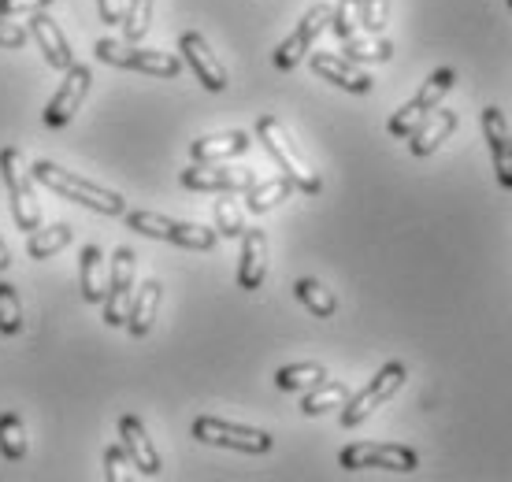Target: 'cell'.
<instances>
[{"label": "cell", "mask_w": 512, "mask_h": 482, "mask_svg": "<svg viewBox=\"0 0 512 482\" xmlns=\"http://www.w3.org/2000/svg\"><path fill=\"white\" fill-rule=\"evenodd\" d=\"M90 86H93L90 67H86V64H71V67H67L64 82L56 86L52 101L45 104V123H49V127H67V123L75 119L78 108H82V101H86Z\"/></svg>", "instance_id": "obj_13"}, {"label": "cell", "mask_w": 512, "mask_h": 482, "mask_svg": "<svg viewBox=\"0 0 512 482\" xmlns=\"http://www.w3.org/2000/svg\"><path fill=\"white\" fill-rule=\"evenodd\" d=\"M97 60L108 67H123V71H141V75L153 78H179L182 75V60L175 52H160V49H138V45H123V41L101 38L97 41Z\"/></svg>", "instance_id": "obj_5"}, {"label": "cell", "mask_w": 512, "mask_h": 482, "mask_svg": "<svg viewBox=\"0 0 512 482\" xmlns=\"http://www.w3.org/2000/svg\"><path fill=\"white\" fill-rule=\"evenodd\" d=\"M256 138L264 141V149H268V156L279 164V171L290 182H294L297 190L308 193V197H316V193L323 190V178L320 171L308 164V156L297 149V141L290 138V130L282 127L275 115H260L256 119Z\"/></svg>", "instance_id": "obj_2"}, {"label": "cell", "mask_w": 512, "mask_h": 482, "mask_svg": "<svg viewBox=\"0 0 512 482\" xmlns=\"http://www.w3.org/2000/svg\"><path fill=\"white\" fill-rule=\"evenodd\" d=\"M179 52H182V60H186V67L197 75V82H201L208 93H223V89H227V67L219 64L216 52L208 49V41L201 38L197 30H186V34H182Z\"/></svg>", "instance_id": "obj_14"}, {"label": "cell", "mask_w": 512, "mask_h": 482, "mask_svg": "<svg viewBox=\"0 0 512 482\" xmlns=\"http://www.w3.org/2000/svg\"><path fill=\"white\" fill-rule=\"evenodd\" d=\"M216 230H219V238H238L242 241V234H245V219H242V208L234 201H216Z\"/></svg>", "instance_id": "obj_34"}, {"label": "cell", "mask_w": 512, "mask_h": 482, "mask_svg": "<svg viewBox=\"0 0 512 482\" xmlns=\"http://www.w3.org/2000/svg\"><path fill=\"white\" fill-rule=\"evenodd\" d=\"M294 293H297V301L312 312V316H320V319H331L334 312H338V301H334V293L323 286V282L316 279H297L294 282Z\"/></svg>", "instance_id": "obj_29"}, {"label": "cell", "mask_w": 512, "mask_h": 482, "mask_svg": "<svg viewBox=\"0 0 512 482\" xmlns=\"http://www.w3.org/2000/svg\"><path fill=\"white\" fill-rule=\"evenodd\" d=\"M0 453H4V460L26 457V427L15 412H4V416H0Z\"/></svg>", "instance_id": "obj_30"}, {"label": "cell", "mask_w": 512, "mask_h": 482, "mask_svg": "<svg viewBox=\"0 0 512 482\" xmlns=\"http://www.w3.org/2000/svg\"><path fill=\"white\" fill-rule=\"evenodd\" d=\"M67 245H71V227L67 223H52V227H38L34 234H26V256L30 260H49Z\"/></svg>", "instance_id": "obj_26"}, {"label": "cell", "mask_w": 512, "mask_h": 482, "mask_svg": "<svg viewBox=\"0 0 512 482\" xmlns=\"http://www.w3.org/2000/svg\"><path fill=\"white\" fill-rule=\"evenodd\" d=\"M26 30H30V38L38 41V49L45 52V64L56 67V71H67V67L75 64V52H71V41L64 38V30L56 26V19L45 12H30L26 19Z\"/></svg>", "instance_id": "obj_17"}, {"label": "cell", "mask_w": 512, "mask_h": 482, "mask_svg": "<svg viewBox=\"0 0 512 482\" xmlns=\"http://www.w3.org/2000/svg\"><path fill=\"white\" fill-rule=\"evenodd\" d=\"M78 279H82V301L86 305H104V297H108V267H104L101 245H82Z\"/></svg>", "instance_id": "obj_21"}, {"label": "cell", "mask_w": 512, "mask_h": 482, "mask_svg": "<svg viewBox=\"0 0 512 482\" xmlns=\"http://www.w3.org/2000/svg\"><path fill=\"white\" fill-rule=\"evenodd\" d=\"M160 297H164V286L156 279H145L134 293V301H130V312H127V330L134 338H145L156 323V312H160Z\"/></svg>", "instance_id": "obj_23"}, {"label": "cell", "mask_w": 512, "mask_h": 482, "mask_svg": "<svg viewBox=\"0 0 512 482\" xmlns=\"http://www.w3.org/2000/svg\"><path fill=\"white\" fill-rule=\"evenodd\" d=\"M509 8H512V0H509Z\"/></svg>", "instance_id": "obj_41"}, {"label": "cell", "mask_w": 512, "mask_h": 482, "mask_svg": "<svg viewBox=\"0 0 512 482\" xmlns=\"http://www.w3.org/2000/svg\"><path fill=\"white\" fill-rule=\"evenodd\" d=\"M338 464L346 471L360 468H383V471H416L420 468V453L412 445H394V442H357L346 445Z\"/></svg>", "instance_id": "obj_9"}, {"label": "cell", "mask_w": 512, "mask_h": 482, "mask_svg": "<svg viewBox=\"0 0 512 482\" xmlns=\"http://www.w3.org/2000/svg\"><path fill=\"white\" fill-rule=\"evenodd\" d=\"M331 19H334L331 4H312V8L301 15V23L294 26V34L275 49V67H279V71H294V67L305 60V52L316 45V38L331 26Z\"/></svg>", "instance_id": "obj_11"}, {"label": "cell", "mask_w": 512, "mask_h": 482, "mask_svg": "<svg viewBox=\"0 0 512 482\" xmlns=\"http://www.w3.org/2000/svg\"><path fill=\"white\" fill-rule=\"evenodd\" d=\"M12 267V249H8V241L0 238V271H8Z\"/></svg>", "instance_id": "obj_40"}, {"label": "cell", "mask_w": 512, "mask_h": 482, "mask_svg": "<svg viewBox=\"0 0 512 482\" xmlns=\"http://www.w3.org/2000/svg\"><path fill=\"white\" fill-rule=\"evenodd\" d=\"M479 123H483V141L490 145V156H494L498 182L505 190H512V130L505 123V112L490 104V108H483Z\"/></svg>", "instance_id": "obj_15"}, {"label": "cell", "mask_w": 512, "mask_h": 482, "mask_svg": "<svg viewBox=\"0 0 512 482\" xmlns=\"http://www.w3.org/2000/svg\"><path fill=\"white\" fill-rule=\"evenodd\" d=\"M405 375H409V371H405V364H401V360H390V364H383V368H379V375H375V379H368V386H364L360 394H353L346 405H342V427H346V431L360 427L364 419L372 416L375 408H383L386 401H390V397L405 386Z\"/></svg>", "instance_id": "obj_7"}, {"label": "cell", "mask_w": 512, "mask_h": 482, "mask_svg": "<svg viewBox=\"0 0 512 482\" xmlns=\"http://www.w3.org/2000/svg\"><path fill=\"white\" fill-rule=\"evenodd\" d=\"M294 190H297V186L286 175L268 178V182H256L253 190H245V208H249V212H256V216H264V212H271L275 204L290 201V193H294Z\"/></svg>", "instance_id": "obj_24"}, {"label": "cell", "mask_w": 512, "mask_h": 482, "mask_svg": "<svg viewBox=\"0 0 512 482\" xmlns=\"http://www.w3.org/2000/svg\"><path fill=\"white\" fill-rule=\"evenodd\" d=\"M97 12H101V23L119 26L127 19V0H97Z\"/></svg>", "instance_id": "obj_39"}, {"label": "cell", "mask_w": 512, "mask_h": 482, "mask_svg": "<svg viewBox=\"0 0 512 482\" xmlns=\"http://www.w3.org/2000/svg\"><path fill=\"white\" fill-rule=\"evenodd\" d=\"M386 19H390V0H364V8H360V26H364L368 34H383Z\"/></svg>", "instance_id": "obj_36"}, {"label": "cell", "mask_w": 512, "mask_h": 482, "mask_svg": "<svg viewBox=\"0 0 512 482\" xmlns=\"http://www.w3.org/2000/svg\"><path fill=\"white\" fill-rule=\"evenodd\" d=\"M134 267H138L134 249L119 245L112 253V267H108V297H104V323L108 327H127V312L134 301Z\"/></svg>", "instance_id": "obj_10"}, {"label": "cell", "mask_w": 512, "mask_h": 482, "mask_svg": "<svg viewBox=\"0 0 512 482\" xmlns=\"http://www.w3.org/2000/svg\"><path fill=\"white\" fill-rule=\"evenodd\" d=\"M342 52H346V60H353V64H386L394 56V41L379 38V34H372V38L353 34V38L342 41Z\"/></svg>", "instance_id": "obj_27"}, {"label": "cell", "mask_w": 512, "mask_h": 482, "mask_svg": "<svg viewBox=\"0 0 512 482\" xmlns=\"http://www.w3.org/2000/svg\"><path fill=\"white\" fill-rule=\"evenodd\" d=\"M127 468H134V460H130V453L123 449V442L119 445H108L104 449V479L108 482H127L134 479Z\"/></svg>", "instance_id": "obj_35"}, {"label": "cell", "mask_w": 512, "mask_h": 482, "mask_svg": "<svg viewBox=\"0 0 512 482\" xmlns=\"http://www.w3.org/2000/svg\"><path fill=\"white\" fill-rule=\"evenodd\" d=\"M26 38H30V30L8 23V15H0V49H23Z\"/></svg>", "instance_id": "obj_37"}, {"label": "cell", "mask_w": 512, "mask_h": 482, "mask_svg": "<svg viewBox=\"0 0 512 482\" xmlns=\"http://www.w3.org/2000/svg\"><path fill=\"white\" fill-rule=\"evenodd\" d=\"M360 8H364V0H338V8H334V19H331V30L334 38H353L360 26Z\"/></svg>", "instance_id": "obj_33"}, {"label": "cell", "mask_w": 512, "mask_h": 482, "mask_svg": "<svg viewBox=\"0 0 512 482\" xmlns=\"http://www.w3.org/2000/svg\"><path fill=\"white\" fill-rule=\"evenodd\" d=\"M127 227L145 234V238L171 241L179 249H193V253H208L216 249L219 230L201 227V223H182V219H167L160 212H127Z\"/></svg>", "instance_id": "obj_4"}, {"label": "cell", "mask_w": 512, "mask_h": 482, "mask_svg": "<svg viewBox=\"0 0 512 482\" xmlns=\"http://www.w3.org/2000/svg\"><path fill=\"white\" fill-rule=\"evenodd\" d=\"M119 442H123V449L130 453L138 475H145V479L160 475V468H164V464H160V453H156L153 438H149V431H145V423H141L138 416L119 419Z\"/></svg>", "instance_id": "obj_18"}, {"label": "cell", "mask_w": 512, "mask_h": 482, "mask_svg": "<svg viewBox=\"0 0 512 482\" xmlns=\"http://www.w3.org/2000/svg\"><path fill=\"white\" fill-rule=\"evenodd\" d=\"M52 0H0V15H30L45 12Z\"/></svg>", "instance_id": "obj_38"}, {"label": "cell", "mask_w": 512, "mask_h": 482, "mask_svg": "<svg viewBox=\"0 0 512 482\" xmlns=\"http://www.w3.org/2000/svg\"><path fill=\"white\" fill-rule=\"evenodd\" d=\"M308 67H312V75H320L323 82H334L338 89H346V93H372V75H364L353 60H346V56H331V52H312V60H308Z\"/></svg>", "instance_id": "obj_16"}, {"label": "cell", "mask_w": 512, "mask_h": 482, "mask_svg": "<svg viewBox=\"0 0 512 482\" xmlns=\"http://www.w3.org/2000/svg\"><path fill=\"white\" fill-rule=\"evenodd\" d=\"M193 438L205 445H219V449H238V453H249V457H264V453H271V445H275V438L268 431L242 427V423H231V419H219V416L193 419Z\"/></svg>", "instance_id": "obj_6"}, {"label": "cell", "mask_w": 512, "mask_h": 482, "mask_svg": "<svg viewBox=\"0 0 512 482\" xmlns=\"http://www.w3.org/2000/svg\"><path fill=\"white\" fill-rule=\"evenodd\" d=\"M23 330V305L12 282H0V334H19Z\"/></svg>", "instance_id": "obj_32"}, {"label": "cell", "mask_w": 512, "mask_h": 482, "mask_svg": "<svg viewBox=\"0 0 512 482\" xmlns=\"http://www.w3.org/2000/svg\"><path fill=\"white\" fill-rule=\"evenodd\" d=\"M0 178H4V190L12 197V216L15 227L23 234H34L41 227V204L38 193H34V171L26 167L23 153L15 145H4L0 149Z\"/></svg>", "instance_id": "obj_3"}, {"label": "cell", "mask_w": 512, "mask_h": 482, "mask_svg": "<svg viewBox=\"0 0 512 482\" xmlns=\"http://www.w3.org/2000/svg\"><path fill=\"white\" fill-rule=\"evenodd\" d=\"M323 379H327V368L308 360V364H290V368H282L279 375H275V386L286 390V394H305V390H312V386H320Z\"/></svg>", "instance_id": "obj_28"}, {"label": "cell", "mask_w": 512, "mask_h": 482, "mask_svg": "<svg viewBox=\"0 0 512 482\" xmlns=\"http://www.w3.org/2000/svg\"><path fill=\"white\" fill-rule=\"evenodd\" d=\"M346 401H349L346 382L323 379L320 386L305 390V397H301V412H305V416H323V412H331V408H342Z\"/></svg>", "instance_id": "obj_25"}, {"label": "cell", "mask_w": 512, "mask_h": 482, "mask_svg": "<svg viewBox=\"0 0 512 482\" xmlns=\"http://www.w3.org/2000/svg\"><path fill=\"white\" fill-rule=\"evenodd\" d=\"M182 190L193 193H245L256 186V175L249 167H216V164H193L179 175Z\"/></svg>", "instance_id": "obj_12"}, {"label": "cell", "mask_w": 512, "mask_h": 482, "mask_svg": "<svg viewBox=\"0 0 512 482\" xmlns=\"http://www.w3.org/2000/svg\"><path fill=\"white\" fill-rule=\"evenodd\" d=\"M249 134L245 130H219V134H205L190 145L193 164H219V160H234V156L249 153Z\"/></svg>", "instance_id": "obj_20"}, {"label": "cell", "mask_w": 512, "mask_h": 482, "mask_svg": "<svg viewBox=\"0 0 512 482\" xmlns=\"http://www.w3.org/2000/svg\"><path fill=\"white\" fill-rule=\"evenodd\" d=\"M153 4H156V0H127L123 38H127L130 45H138V41L149 34V26H153Z\"/></svg>", "instance_id": "obj_31"}, {"label": "cell", "mask_w": 512, "mask_h": 482, "mask_svg": "<svg viewBox=\"0 0 512 482\" xmlns=\"http://www.w3.org/2000/svg\"><path fill=\"white\" fill-rule=\"evenodd\" d=\"M30 171H34V182H41L45 190H52L56 197H64V201L82 204V208H90L97 216H127V201L116 190H104V186H97L90 178L52 164V160H38Z\"/></svg>", "instance_id": "obj_1"}, {"label": "cell", "mask_w": 512, "mask_h": 482, "mask_svg": "<svg viewBox=\"0 0 512 482\" xmlns=\"http://www.w3.org/2000/svg\"><path fill=\"white\" fill-rule=\"evenodd\" d=\"M453 82H457V71H453V67H438L435 75L420 86V93H416L409 104H401V108L394 112V119L386 123L390 138H412V130L420 127L423 119L435 112L438 101H442L449 89H453Z\"/></svg>", "instance_id": "obj_8"}, {"label": "cell", "mask_w": 512, "mask_h": 482, "mask_svg": "<svg viewBox=\"0 0 512 482\" xmlns=\"http://www.w3.org/2000/svg\"><path fill=\"white\" fill-rule=\"evenodd\" d=\"M264 275H268V238H264V230L245 227L242 256H238V290H260Z\"/></svg>", "instance_id": "obj_19"}, {"label": "cell", "mask_w": 512, "mask_h": 482, "mask_svg": "<svg viewBox=\"0 0 512 482\" xmlns=\"http://www.w3.org/2000/svg\"><path fill=\"white\" fill-rule=\"evenodd\" d=\"M457 130V112H446V108H435V112L423 119L420 127L412 130V141H409V149L412 156H431L442 149V141L449 138Z\"/></svg>", "instance_id": "obj_22"}]
</instances>
